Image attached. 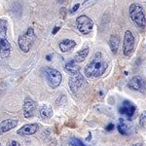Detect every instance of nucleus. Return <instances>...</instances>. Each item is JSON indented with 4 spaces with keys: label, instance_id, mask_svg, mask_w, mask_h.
Here are the masks:
<instances>
[{
    "label": "nucleus",
    "instance_id": "nucleus-14",
    "mask_svg": "<svg viewBox=\"0 0 146 146\" xmlns=\"http://www.w3.org/2000/svg\"><path fill=\"white\" fill-rule=\"evenodd\" d=\"M75 46H76V42L71 39H64L62 41H60V44H58V47H60V51L62 53L70 52L73 48H75Z\"/></svg>",
    "mask_w": 146,
    "mask_h": 146
},
{
    "label": "nucleus",
    "instance_id": "nucleus-12",
    "mask_svg": "<svg viewBox=\"0 0 146 146\" xmlns=\"http://www.w3.org/2000/svg\"><path fill=\"white\" fill-rule=\"evenodd\" d=\"M19 124V121L16 119H7L4 120L0 123V135L3 133H7V131H11L12 129L16 128Z\"/></svg>",
    "mask_w": 146,
    "mask_h": 146
},
{
    "label": "nucleus",
    "instance_id": "nucleus-21",
    "mask_svg": "<svg viewBox=\"0 0 146 146\" xmlns=\"http://www.w3.org/2000/svg\"><path fill=\"white\" fill-rule=\"evenodd\" d=\"M139 125L142 128L146 129V110L143 111L142 113L140 114V117H139Z\"/></svg>",
    "mask_w": 146,
    "mask_h": 146
},
{
    "label": "nucleus",
    "instance_id": "nucleus-5",
    "mask_svg": "<svg viewBox=\"0 0 146 146\" xmlns=\"http://www.w3.org/2000/svg\"><path fill=\"white\" fill-rule=\"evenodd\" d=\"M87 86V81L81 73L71 75L69 78V88L75 96H79L80 92H83Z\"/></svg>",
    "mask_w": 146,
    "mask_h": 146
},
{
    "label": "nucleus",
    "instance_id": "nucleus-4",
    "mask_svg": "<svg viewBox=\"0 0 146 146\" xmlns=\"http://www.w3.org/2000/svg\"><path fill=\"white\" fill-rule=\"evenodd\" d=\"M35 39H36V35L34 33V30L32 27H28L27 31L23 34L20 35L18 39V45L21 51L23 53H27L31 49L32 45H33Z\"/></svg>",
    "mask_w": 146,
    "mask_h": 146
},
{
    "label": "nucleus",
    "instance_id": "nucleus-17",
    "mask_svg": "<svg viewBox=\"0 0 146 146\" xmlns=\"http://www.w3.org/2000/svg\"><path fill=\"white\" fill-rule=\"evenodd\" d=\"M119 44H120V39L117 35H111L109 39V46L111 49L112 53L116 54L119 48Z\"/></svg>",
    "mask_w": 146,
    "mask_h": 146
},
{
    "label": "nucleus",
    "instance_id": "nucleus-25",
    "mask_svg": "<svg viewBox=\"0 0 146 146\" xmlns=\"http://www.w3.org/2000/svg\"><path fill=\"white\" fill-rule=\"evenodd\" d=\"M113 129H114V125H113V124H109V125H108V126L106 127V131H112Z\"/></svg>",
    "mask_w": 146,
    "mask_h": 146
},
{
    "label": "nucleus",
    "instance_id": "nucleus-20",
    "mask_svg": "<svg viewBox=\"0 0 146 146\" xmlns=\"http://www.w3.org/2000/svg\"><path fill=\"white\" fill-rule=\"evenodd\" d=\"M69 146H87L86 144H84L79 138L76 137H71L69 139Z\"/></svg>",
    "mask_w": 146,
    "mask_h": 146
},
{
    "label": "nucleus",
    "instance_id": "nucleus-26",
    "mask_svg": "<svg viewBox=\"0 0 146 146\" xmlns=\"http://www.w3.org/2000/svg\"><path fill=\"white\" fill-rule=\"evenodd\" d=\"M60 29V27H56L55 28H54V30H53V35L56 34V32H58Z\"/></svg>",
    "mask_w": 146,
    "mask_h": 146
},
{
    "label": "nucleus",
    "instance_id": "nucleus-27",
    "mask_svg": "<svg viewBox=\"0 0 146 146\" xmlns=\"http://www.w3.org/2000/svg\"><path fill=\"white\" fill-rule=\"evenodd\" d=\"M131 146H142V143H135V144H133Z\"/></svg>",
    "mask_w": 146,
    "mask_h": 146
},
{
    "label": "nucleus",
    "instance_id": "nucleus-15",
    "mask_svg": "<svg viewBox=\"0 0 146 146\" xmlns=\"http://www.w3.org/2000/svg\"><path fill=\"white\" fill-rule=\"evenodd\" d=\"M39 115L42 119H50L53 116V108L49 104H43L39 108Z\"/></svg>",
    "mask_w": 146,
    "mask_h": 146
},
{
    "label": "nucleus",
    "instance_id": "nucleus-7",
    "mask_svg": "<svg viewBox=\"0 0 146 146\" xmlns=\"http://www.w3.org/2000/svg\"><path fill=\"white\" fill-rule=\"evenodd\" d=\"M76 25H77L78 30L84 35L90 34L92 32V30H93V27H94V22L90 18L87 17V16H85V15H82L77 18Z\"/></svg>",
    "mask_w": 146,
    "mask_h": 146
},
{
    "label": "nucleus",
    "instance_id": "nucleus-16",
    "mask_svg": "<svg viewBox=\"0 0 146 146\" xmlns=\"http://www.w3.org/2000/svg\"><path fill=\"white\" fill-rule=\"evenodd\" d=\"M64 70L67 73H69L70 75H74V74H77V73H79L80 67L78 66V65H76V62H75L74 60H72L68 62L66 64H65Z\"/></svg>",
    "mask_w": 146,
    "mask_h": 146
},
{
    "label": "nucleus",
    "instance_id": "nucleus-19",
    "mask_svg": "<svg viewBox=\"0 0 146 146\" xmlns=\"http://www.w3.org/2000/svg\"><path fill=\"white\" fill-rule=\"evenodd\" d=\"M117 129H118L119 133H121V135H128L129 133V129L128 126H127V124L125 123V121L123 119H119Z\"/></svg>",
    "mask_w": 146,
    "mask_h": 146
},
{
    "label": "nucleus",
    "instance_id": "nucleus-11",
    "mask_svg": "<svg viewBox=\"0 0 146 146\" xmlns=\"http://www.w3.org/2000/svg\"><path fill=\"white\" fill-rule=\"evenodd\" d=\"M135 110H136L135 105L129 100H124L119 108V112L121 113V114L125 115V116H127L129 119L133 116Z\"/></svg>",
    "mask_w": 146,
    "mask_h": 146
},
{
    "label": "nucleus",
    "instance_id": "nucleus-6",
    "mask_svg": "<svg viewBox=\"0 0 146 146\" xmlns=\"http://www.w3.org/2000/svg\"><path fill=\"white\" fill-rule=\"evenodd\" d=\"M45 76L48 82L49 86L52 89H56L62 83V76L60 74V72L58 70L55 69V68H51V67H47L45 68Z\"/></svg>",
    "mask_w": 146,
    "mask_h": 146
},
{
    "label": "nucleus",
    "instance_id": "nucleus-9",
    "mask_svg": "<svg viewBox=\"0 0 146 146\" xmlns=\"http://www.w3.org/2000/svg\"><path fill=\"white\" fill-rule=\"evenodd\" d=\"M128 87L133 91L140 92V93H145L146 92V82L140 76L133 77L128 82Z\"/></svg>",
    "mask_w": 146,
    "mask_h": 146
},
{
    "label": "nucleus",
    "instance_id": "nucleus-10",
    "mask_svg": "<svg viewBox=\"0 0 146 146\" xmlns=\"http://www.w3.org/2000/svg\"><path fill=\"white\" fill-rule=\"evenodd\" d=\"M37 108L36 102L30 98H27L25 100V103H23V116L27 119L31 118L34 115V112Z\"/></svg>",
    "mask_w": 146,
    "mask_h": 146
},
{
    "label": "nucleus",
    "instance_id": "nucleus-29",
    "mask_svg": "<svg viewBox=\"0 0 146 146\" xmlns=\"http://www.w3.org/2000/svg\"><path fill=\"white\" fill-rule=\"evenodd\" d=\"M58 2H60V3H63V2L65 1V0H58Z\"/></svg>",
    "mask_w": 146,
    "mask_h": 146
},
{
    "label": "nucleus",
    "instance_id": "nucleus-3",
    "mask_svg": "<svg viewBox=\"0 0 146 146\" xmlns=\"http://www.w3.org/2000/svg\"><path fill=\"white\" fill-rule=\"evenodd\" d=\"M129 16L133 23L139 28L146 27V17L142 6L138 3H133L129 6Z\"/></svg>",
    "mask_w": 146,
    "mask_h": 146
},
{
    "label": "nucleus",
    "instance_id": "nucleus-8",
    "mask_svg": "<svg viewBox=\"0 0 146 146\" xmlns=\"http://www.w3.org/2000/svg\"><path fill=\"white\" fill-rule=\"evenodd\" d=\"M135 50V37L131 30H127L124 35L123 54L126 56H131Z\"/></svg>",
    "mask_w": 146,
    "mask_h": 146
},
{
    "label": "nucleus",
    "instance_id": "nucleus-23",
    "mask_svg": "<svg viewBox=\"0 0 146 146\" xmlns=\"http://www.w3.org/2000/svg\"><path fill=\"white\" fill-rule=\"evenodd\" d=\"M8 146H21V144L16 140H11L10 142L8 143Z\"/></svg>",
    "mask_w": 146,
    "mask_h": 146
},
{
    "label": "nucleus",
    "instance_id": "nucleus-30",
    "mask_svg": "<svg viewBox=\"0 0 146 146\" xmlns=\"http://www.w3.org/2000/svg\"><path fill=\"white\" fill-rule=\"evenodd\" d=\"M0 146H2V145H1V144H0Z\"/></svg>",
    "mask_w": 146,
    "mask_h": 146
},
{
    "label": "nucleus",
    "instance_id": "nucleus-1",
    "mask_svg": "<svg viewBox=\"0 0 146 146\" xmlns=\"http://www.w3.org/2000/svg\"><path fill=\"white\" fill-rule=\"evenodd\" d=\"M107 65V60L103 54L100 52H96L85 66V75L89 78H98L102 76V74H104V72L106 71Z\"/></svg>",
    "mask_w": 146,
    "mask_h": 146
},
{
    "label": "nucleus",
    "instance_id": "nucleus-18",
    "mask_svg": "<svg viewBox=\"0 0 146 146\" xmlns=\"http://www.w3.org/2000/svg\"><path fill=\"white\" fill-rule=\"evenodd\" d=\"M89 51H90V50H89L88 47L78 51L76 53V55H75V56H74V60H75V62H84L85 58H86L87 56H88V55H89Z\"/></svg>",
    "mask_w": 146,
    "mask_h": 146
},
{
    "label": "nucleus",
    "instance_id": "nucleus-22",
    "mask_svg": "<svg viewBox=\"0 0 146 146\" xmlns=\"http://www.w3.org/2000/svg\"><path fill=\"white\" fill-rule=\"evenodd\" d=\"M60 18L63 19L64 20L65 18H66V15H67V10L65 7H62V8H60Z\"/></svg>",
    "mask_w": 146,
    "mask_h": 146
},
{
    "label": "nucleus",
    "instance_id": "nucleus-13",
    "mask_svg": "<svg viewBox=\"0 0 146 146\" xmlns=\"http://www.w3.org/2000/svg\"><path fill=\"white\" fill-rule=\"evenodd\" d=\"M37 129H38V125L37 124H27L23 126L20 129H18L17 133L22 136L31 135L36 133Z\"/></svg>",
    "mask_w": 146,
    "mask_h": 146
},
{
    "label": "nucleus",
    "instance_id": "nucleus-24",
    "mask_svg": "<svg viewBox=\"0 0 146 146\" xmlns=\"http://www.w3.org/2000/svg\"><path fill=\"white\" fill-rule=\"evenodd\" d=\"M79 7H80V4H78V3H77L76 5H74V7H73L72 10H71V13H75V12H76L77 10H78Z\"/></svg>",
    "mask_w": 146,
    "mask_h": 146
},
{
    "label": "nucleus",
    "instance_id": "nucleus-2",
    "mask_svg": "<svg viewBox=\"0 0 146 146\" xmlns=\"http://www.w3.org/2000/svg\"><path fill=\"white\" fill-rule=\"evenodd\" d=\"M7 29L8 22L4 19L0 20V56L2 58H7L10 56L11 45L7 39Z\"/></svg>",
    "mask_w": 146,
    "mask_h": 146
},
{
    "label": "nucleus",
    "instance_id": "nucleus-28",
    "mask_svg": "<svg viewBox=\"0 0 146 146\" xmlns=\"http://www.w3.org/2000/svg\"><path fill=\"white\" fill-rule=\"evenodd\" d=\"M51 55H48V56H47V60H51Z\"/></svg>",
    "mask_w": 146,
    "mask_h": 146
}]
</instances>
